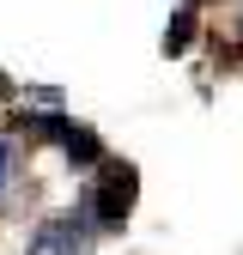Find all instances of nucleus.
Segmentation results:
<instances>
[{"instance_id":"1","label":"nucleus","mask_w":243,"mask_h":255,"mask_svg":"<svg viewBox=\"0 0 243 255\" xmlns=\"http://www.w3.org/2000/svg\"><path fill=\"white\" fill-rule=\"evenodd\" d=\"M134 201H140V170L122 164V158H104V164L85 176V188H79V207L91 213V225L104 237H116L134 219Z\"/></svg>"},{"instance_id":"2","label":"nucleus","mask_w":243,"mask_h":255,"mask_svg":"<svg viewBox=\"0 0 243 255\" xmlns=\"http://www.w3.org/2000/svg\"><path fill=\"white\" fill-rule=\"evenodd\" d=\"M98 225H91V213L85 207H73V213H55V219H43L37 231H30V243H24V255H98Z\"/></svg>"},{"instance_id":"3","label":"nucleus","mask_w":243,"mask_h":255,"mask_svg":"<svg viewBox=\"0 0 243 255\" xmlns=\"http://www.w3.org/2000/svg\"><path fill=\"white\" fill-rule=\"evenodd\" d=\"M195 37H201V6H189V0H182V6L164 18L158 49H164V55H189V49H195Z\"/></svg>"},{"instance_id":"4","label":"nucleus","mask_w":243,"mask_h":255,"mask_svg":"<svg viewBox=\"0 0 243 255\" xmlns=\"http://www.w3.org/2000/svg\"><path fill=\"white\" fill-rule=\"evenodd\" d=\"M18 176H24V158H18V140H12V134H0V213H6V201H12Z\"/></svg>"},{"instance_id":"5","label":"nucleus","mask_w":243,"mask_h":255,"mask_svg":"<svg viewBox=\"0 0 243 255\" xmlns=\"http://www.w3.org/2000/svg\"><path fill=\"white\" fill-rule=\"evenodd\" d=\"M231 37H237V55H243V6H237V24H231Z\"/></svg>"}]
</instances>
